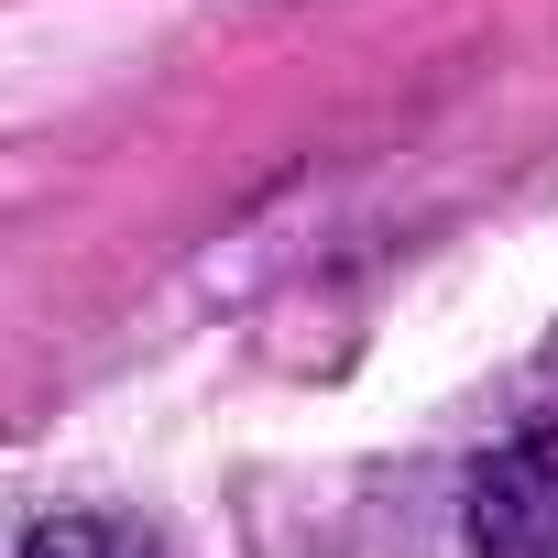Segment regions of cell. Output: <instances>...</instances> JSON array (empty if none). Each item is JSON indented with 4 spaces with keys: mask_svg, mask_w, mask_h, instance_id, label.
I'll return each instance as SVG.
<instances>
[{
    "mask_svg": "<svg viewBox=\"0 0 558 558\" xmlns=\"http://www.w3.org/2000/svg\"><path fill=\"white\" fill-rule=\"evenodd\" d=\"M23 558H165V547L143 525H121V514H45L23 536Z\"/></svg>",
    "mask_w": 558,
    "mask_h": 558,
    "instance_id": "7a4b0ae2",
    "label": "cell"
},
{
    "mask_svg": "<svg viewBox=\"0 0 558 558\" xmlns=\"http://www.w3.org/2000/svg\"><path fill=\"white\" fill-rule=\"evenodd\" d=\"M460 536H471V558H558V427H536L471 471Z\"/></svg>",
    "mask_w": 558,
    "mask_h": 558,
    "instance_id": "6da1fadb",
    "label": "cell"
}]
</instances>
